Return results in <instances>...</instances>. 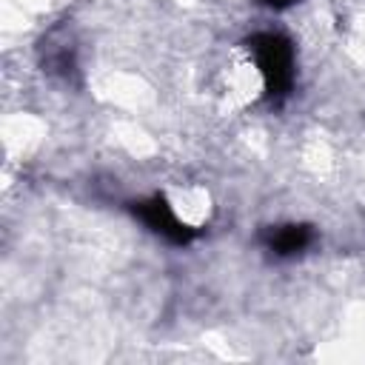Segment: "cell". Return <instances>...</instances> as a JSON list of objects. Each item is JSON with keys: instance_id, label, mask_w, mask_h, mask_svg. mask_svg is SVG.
Segmentation results:
<instances>
[{"instance_id": "6da1fadb", "label": "cell", "mask_w": 365, "mask_h": 365, "mask_svg": "<svg viewBox=\"0 0 365 365\" xmlns=\"http://www.w3.org/2000/svg\"><path fill=\"white\" fill-rule=\"evenodd\" d=\"M248 51L254 54V63L265 83V97L271 103H279L288 97L294 86V48L282 34H254L248 40Z\"/></svg>"}, {"instance_id": "277c9868", "label": "cell", "mask_w": 365, "mask_h": 365, "mask_svg": "<svg viewBox=\"0 0 365 365\" xmlns=\"http://www.w3.org/2000/svg\"><path fill=\"white\" fill-rule=\"evenodd\" d=\"M262 3H268L271 9H288V6H294L297 0H262Z\"/></svg>"}, {"instance_id": "3957f363", "label": "cell", "mask_w": 365, "mask_h": 365, "mask_svg": "<svg viewBox=\"0 0 365 365\" xmlns=\"http://www.w3.org/2000/svg\"><path fill=\"white\" fill-rule=\"evenodd\" d=\"M265 248L274 251L277 257H294V254H302L311 242H314V231L311 225H277V228H268L265 231Z\"/></svg>"}, {"instance_id": "7a4b0ae2", "label": "cell", "mask_w": 365, "mask_h": 365, "mask_svg": "<svg viewBox=\"0 0 365 365\" xmlns=\"http://www.w3.org/2000/svg\"><path fill=\"white\" fill-rule=\"evenodd\" d=\"M134 214H137L151 231H157L160 237H165L171 245H188V242L197 237V231H194L191 225H185V222L174 214V208L165 202V197H151V200L134 202Z\"/></svg>"}]
</instances>
